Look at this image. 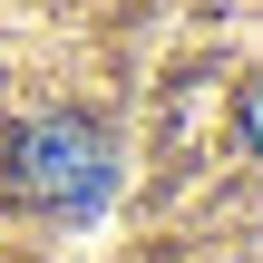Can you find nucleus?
<instances>
[{
  "label": "nucleus",
  "instance_id": "f257e3e1",
  "mask_svg": "<svg viewBox=\"0 0 263 263\" xmlns=\"http://www.w3.org/2000/svg\"><path fill=\"white\" fill-rule=\"evenodd\" d=\"M0 176H10L20 205L88 215V205L117 185V156H107V137H98L88 117H29V127H10V146H0Z\"/></svg>",
  "mask_w": 263,
  "mask_h": 263
}]
</instances>
